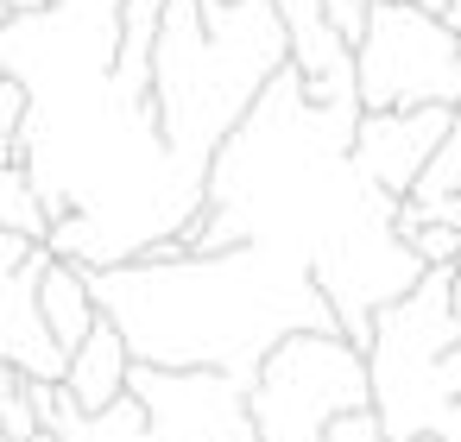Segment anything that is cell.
I'll return each mask as SVG.
<instances>
[{"mask_svg": "<svg viewBox=\"0 0 461 442\" xmlns=\"http://www.w3.org/2000/svg\"><path fill=\"white\" fill-rule=\"evenodd\" d=\"M442 20H448V26L461 32V0H448V7H442Z\"/></svg>", "mask_w": 461, "mask_h": 442, "instance_id": "20", "label": "cell"}, {"mask_svg": "<svg viewBox=\"0 0 461 442\" xmlns=\"http://www.w3.org/2000/svg\"><path fill=\"white\" fill-rule=\"evenodd\" d=\"M373 404L366 354L341 329H291L247 379V417L259 442H316L341 410Z\"/></svg>", "mask_w": 461, "mask_h": 442, "instance_id": "4", "label": "cell"}, {"mask_svg": "<svg viewBox=\"0 0 461 442\" xmlns=\"http://www.w3.org/2000/svg\"><path fill=\"white\" fill-rule=\"evenodd\" d=\"M411 442H461V429H442V436H411Z\"/></svg>", "mask_w": 461, "mask_h": 442, "instance_id": "21", "label": "cell"}, {"mask_svg": "<svg viewBox=\"0 0 461 442\" xmlns=\"http://www.w3.org/2000/svg\"><path fill=\"white\" fill-rule=\"evenodd\" d=\"M360 108H423L461 102V32L423 0H373L366 39L354 45Z\"/></svg>", "mask_w": 461, "mask_h": 442, "instance_id": "6", "label": "cell"}, {"mask_svg": "<svg viewBox=\"0 0 461 442\" xmlns=\"http://www.w3.org/2000/svg\"><path fill=\"white\" fill-rule=\"evenodd\" d=\"M0 436L7 442H32L39 436V410H32V385L20 366L0 360Z\"/></svg>", "mask_w": 461, "mask_h": 442, "instance_id": "13", "label": "cell"}, {"mask_svg": "<svg viewBox=\"0 0 461 442\" xmlns=\"http://www.w3.org/2000/svg\"><path fill=\"white\" fill-rule=\"evenodd\" d=\"M127 392L140 398L158 442H259V429L247 417V379H234V373L133 360Z\"/></svg>", "mask_w": 461, "mask_h": 442, "instance_id": "7", "label": "cell"}, {"mask_svg": "<svg viewBox=\"0 0 461 442\" xmlns=\"http://www.w3.org/2000/svg\"><path fill=\"white\" fill-rule=\"evenodd\" d=\"M455 341H461V278H455V266H429L404 297H392L373 316L366 379H373V410H379L392 442L461 429V404L436 385V366Z\"/></svg>", "mask_w": 461, "mask_h": 442, "instance_id": "3", "label": "cell"}, {"mask_svg": "<svg viewBox=\"0 0 461 442\" xmlns=\"http://www.w3.org/2000/svg\"><path fill=\"white\" fill-rule=\"evenodd\" d=\"M0 228L7 234H26V240H45L51 234V215L39 203V184L32 171L14 158V165H0Z\"/></svg>", "mask_w": 461, "mask_h": 442, "instance_id": "11", "label": "cell"}, {"mask_svg": "<svg viewBox=\"0 0 461 442\" xmlns=\"http://www.w3.org/2000/svg\"><path fill=\"white\" fill-rule=\"evenodd\" d=\"M7 26H14V14H7V7H0V39H7Z\"/></svg>", "mask_w": 461, "mask_h": 442, "instance_id": "22", "label": "cell"}, {"mask_svg": "<svg viewBox=\"0 0 461 442\" xmlns=\"http://www.w3.org/2000/svg\"><path fill=\"white\" fill-rule=\"evenodd\" d=\"M322 20H329V32L354 51L360 39H366V20H373V0H322Z\"/></svg>", "mask_w": 461, "mask_h": 442, "instance_id": "15", "label": "cell"}, {"mask_svg": "<svg viewBox=\"0 0 461 442\" xmlns=\"http://www.w3.org/2000/svg\"><path fill=\"white\" fill-rule=\"evenodd\" d=\"M0 442H7V436H0Z\"/></svg>", "mask_w": 461, "mask_h": 442, "instance_id": "25", "label": "cell"}, {"mask_svg": "<svg viewBox=\"0 0 461 442\" xmlns=\"http://www.w3.org/2000/svg\"><path fill=\"white\" fill-rule=\"evenodd\" d=\"M285 64H291V45L272 0H228V7L165 0L158 45H152V102H158L171 171L190 190L209 184L215 146L240 127V114Z\"/></svg>", "mask_w": 461, "mask_h": 442, "instance_id": "2", "label": "cell"}, {"mask_svg": "<svg viewBox=\"0 0 461 442\" xmlns=\"http://www.w3.org/2000/svg\"><path fill=\"white\" fill-rule=\"evenodd\" d=\"M0 7H7L14 20H32V14H51V7H58V0H0Z\"/></svg>", "mask_w": 461, "mask_h": 442, "instance_id": "18", "label": "cell"}, {"mask_svg": "<svg viewBox=\"0 0 461 442\" xmlns=\"http://www.w3.org/2000/svg\"><path fill=\"white\" fill-rule=\"evenodd\" d=\"M455 278H461V253H455Z\"/></svg>", "mask_w": 461, "mask_h": 442, "instance_id": "24", "label": "cell"}, {"mask_svg": "<svg viewBox=\"0 0 461 442\" xmlns=\"http://www.w3.org/2000/svg\"><path fill=\"white\" fill-rule=\"evenodd\" d=\"M203 7H228V0H203Z\"/></svg>", "mask_w": 461, "mask_h": 442, "instance_id": "23", "label": "cell"}, {"mask_svg": "<svg viewBox=\"0 0 461 442\" xmlns=\"http://www.w3.org/2000/svg\"><path fill=\"white\" fill-rule=\"evenodd\" d=\"M39 316H45L51 341L70 354V347H77V341L95 329V316H102V303H95V284H89V266L45 253V266H39Z\"/></svg>", "mask_w": 461, "mask_h": 442, "instance_id": "10", "label": "cell"}, {"mask_svg": "<svg viewBox=\"0 0 461 442\" xmlns=\"http://www.w3.org/2000/svg\"><path fill=\"white\" fill-rule=\"evenodd\" d=\"M102 316L146 366H215L253 379L272 341L291 329H335L329 297L310 278V253L285 240H240L228 253L121 259L89 272Z\"/></svg>", "mask_w": 461, "mask_h": 442, "instance_id": "1", "label": "cell"}, {"mask_svg": "<svg viewBox=\"0 0 461 442\" xmlns=\"http://www.w3.org/2000/svg\"><path fill=\"white\" fill-rule=\"evenodd\" d=\"M26 121H32V89H26L20 70L0 64V133L20 146V140H26Z\"/></svg>", "mask_w": 461, "mask_h": 442, "instance_id": "14", "label": "cell"}, {"mask_svg": "<svg viewBox=\"0 0 461 442\" xmlns=\"http://www.w3.org/2000/svg\"><path fill=\"white\" fill-rule=\"evenodd\" d=\"M14 158H20V146H14L7 133H0V165H14Z\"/></svg>", "mask_w": 461, "mask_h": 442, "instance_id": "19", "label": "cell"}, {"mask_svg": "<svg viewBox=\"0 0 461 442\" xmlns=\"http://www.w3.org/2000/svg\"><path fill=\"white\" fill-rule=\"evenodd\" d=\"M448 121H455V108H442V102H423V108H360L354 140H348V165L373 190L404 196L423 177V165L436 158Z\"/></svg>", "mask_w": 461, "mask_h": 442, "instance_id": "8", "label": "cell"}, {"mask_svg": "<svg viewBox=\"0 0 461 442\" xmlns=\"http://www.w3.org/2000/svg\"><path fill=\"white\" fill-rule=\"evenodd\" d=\"M316 442H392V436H385L379 410H373V404H360V410H341V417H335Z\"/></svg>", "mask_w": 461, "mask_h": 442, "instance_id": "16", "label": "cell"}, {"mask_svg": "<svg viewBox=\"0 0 461 442\" xmlns=\"http://www.w3.org/2000/svg\"><path fill=\"white\" fill-rule=\"evenodd\" d=\"M32 247H39V240H26V234H7V228H0V272H20V266L32 259Z\"/></svg>", "mask_w": 461, "mask_h": 442, "instance_id": "17", "label": "cell"}, {"mask_svg": "<svg viewBox=\"0 0 461 442\" xmlns=\"http://www.w3.org/2000/svg\"><path fill=\"white\" fill-rule=\"evenodd\" d=\"M392 228H398V240L423 259V266H455V253H461V221H429V215H417V209H392Z\"/></svg>", "mask_w": 461, "mask_h": 442, "instance_id": "12", "label": "cell"}, {"mask_svg": "<svg viewBox=\"0 0 461 442\" xmlns=\"http://www.w3.org/2000/svg\"><path fill=\"white\" fill-rule=\"evenodd\" d=\"M127 373H133V347H127V335L114 329V316H95V329L70 347V366H64L70 398L95 417V410H108L114 398H127Z\"/></svg>", "mask_w": 461, "mask_h": 442, "instance_id": "9", "label": "cell"}, {"mask_svg": "<svg viewBox=\"0 0 461 442\" xmlns=\"http://www.w3.org/2000/svg\"><path fill=\"white\" fill-rule=\"evenodd\" d=\"M392 209H398V196L360 184V203H354L348 215H335V221L310 240V278H316V291L329 297L335 329H341L360 354H366V341H373V316H379L392 297H404V291L429 272V266L398 240Z\"/></svg>", "mask_w": 461, "mask_h": 442, "instance_id": "5", "label": "cell"}]
</instances>
